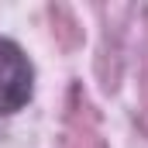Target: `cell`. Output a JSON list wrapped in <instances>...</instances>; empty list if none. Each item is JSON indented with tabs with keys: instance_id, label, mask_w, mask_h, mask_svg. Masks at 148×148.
Returning <instances> with one entry per match:
<instances>
[{
	"instance_id": "6da1fadb",
	"label": "cell",
	"mask_w": 148,
	"mask_h": 148,
	"mask_svg": "<svg viewBox=\"0 0 148 148\" xmlns=\"http://www.w3.org/2000/svg\"><path fill=\"white\" fill-rule=\"evenodd\" d=\"M35 97V62L21 41L0 35V117L21 114Z\"/></svg>"
}]
</instances>
